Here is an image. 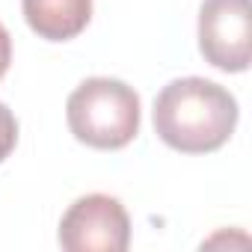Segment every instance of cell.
<instances>
[{"label":"cell","instance_id":"6da1fadb","mask_svg":"<svg viewBox=\"0 0 252 252\" xmlns=\"http://www.w3.org/2000/svg\"><path fill=\"white\" fill-rule=\"evenodd\" d=\"M237 125L234 95L205 77H178L155 98V134L181 155L222 149Z\"/></svg>","mask_w":252,"mask_h":252},{"label":"cell","instance_id":"7a4b0ae2","mask_svg":"<svg viewBox=\"0 0 252 252\" xmlns=\"http://www.w3.org/2000/svg\"><path fill=\"white\" fill-rule=\"evenodd\" d=\"M65 119L77 143L116 152L140 134V95L116 77H86L68 95Z\"/></svg>","mask_w":252,"mask_h":252},{"label":"cell","instance_id":"3957f363","mask_svg":"<svg viewBox=\"0 0 252 252\" xmlns=\"http://www.w3.org/2000/svg\"><path fill=\"white\" fill-rule=\"evenodd\" d=\"M57 240L68 252H125L131 243V217L116 196L89 193L68 205Z\"/></svg>","mask_w":252,"mask_h":252},{"label":"cell","instance_id":"277c9868","mask_svg":"<svg viewBox=\"0 0 252 252\" xmlns=\"http://www.w3.org/2000/svg\"><path fill=\"white\" fill-rule=\"evenodd\" d=\"M199 51L220 71L240 74L252 60V12L249 0H202Z\"/></svg>","mask_w":252,"mask_h":252},{"label":"cell","instance_id":"5b68a950","mask_svg":"<svg viewBox=\"0 0 252 252\" xmlns=\"http://www.w3.org/2000/svg\"><path fill=\"white\" fill-rule=\"evenodd\" d=\"M21 12L39 39L68 42L86 30L92 18V0H21Z\"/></svg>","mask_w":252,"mask_h":252},{"label":"cell","instance_id":"8992f818","mask_svg":"<svg viewBox=\"0 0 252 252\" xmlns=\"http://www.w3.org/2000/svg\"><path fill=\"white\" fill-rule=\"evenodd\" d=\"M15 146H18V119L0 101V163L15 152Z\"/></svg>","mask_w":252,"mask_h":252},{"label":"cell","instance_id":"52a82bcc","mask_svg":"<svg viewBox=\"0 0 252 252\" xmlns=\"http://www.w3.org/2000/svg\"><path fill=\"white\" fill-rule=\"evenodd\" d=\"M9 63H12V39H9L6 27L0 24V77L9 71Z\"/></svg>","mask_w":252,"mask_h":252}]
</instances>
